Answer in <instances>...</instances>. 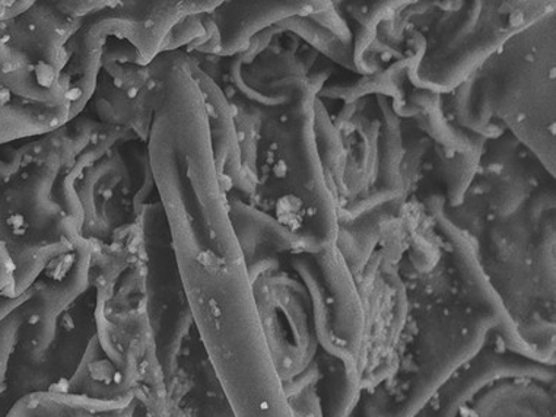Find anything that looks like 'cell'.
<instances>
[{
	"label": "cell",
	"instance_id": "1",
	"mask_svg": "<svg viewBox=\"0 0 556 417\" xmlns=\"http://www.w3.org/2000/svg\"><path fill=\"white\" fill-rule=\"evenodd\" d=\"M220 2H114L83 20L67 42L62 72L71 121L94 97L104 63L146 67L164 53L169 33L189 16L206 14Z\"/></svg>",
	"mask_w": 556,
	"mask_h": 417
},
{
	"label": "cell",
	"instance_id": "5",
	"mask_svg": "<svg viewBox=\"0 0 556 417\" xmlns=\"http://www.w3.org/2000/svg\"><path fill=\"white\" fill-rule=\"evenodd\" d=\"M536 380L555 382V365L517 355L501 346L488 343L477 356L460 369L428 403L419 415L424 417H457L477 395L488 387L504 380Z\"/></svg>",
	"mask_w": 556,
	"mask_h": 417
},
{
	"label": "cell",
	"instance_id": "19",
	"mask_svg": "<svg viewBox=\"0 0 556 417\" xmlns=\"http://www.w3.org/2000/svg\"><path fill=\"white\" fill-rule=\"evenodd\" d=\"M314 134H316L321 167L332 182L330 189L333 187L338 193L346 194L345 181H343L346 172L345 149H343L339 130L330 122L328 110L318 97L314 101Z\"/></svg>",
	"mask_w": 556,
	"mask_h": 417
},
{
	"label": "cell",
	"instance_id": "3",
	"mask_svg": "<svg viewBox=\"0 0 556 417\" xmlns=\"http://www.w3.org/2000/svg\"><path fill=\"white\" fill-rule=\"evenodd\" d=\"M291 97L271 116L257 122V136L276 153L287 172L288 186L303 203L307 224L304 253H320L337 242L338 215L334 200L318 159L314 134V101L317 92L305 78H291Z\"/></svg>",
	"mask_w": 556,
	"mask_h": 417
},
{
	"label": "cell",
	"instance_id": "8",
	"mask_svg": "<svg viewBox=\"0 0 556 417\" xmlns=\"http://www.w3.org/2000/svg\"><path fill=\"white\" fill-rule=\"evenodd\" d=\"M80 24L83 20L67 16L58 2H33L15 18L0 21V37L37 65L62 75L67 63V42Z\"/></svg>",
	"mask_w": 556,
	"mask_h": 417
},
{
	"label": "cell",
	"instance_id": "2",
	"mask_svg": "<svg viewBox=\"0 0 556 417\" xmlns=\"http://www.w3.org/2000/svg\"><path fill=\"white\" fill-rule=\"evenodd\" d=\"M495 323L483 311L443 309L428 314L397 359L396 371L365 395L363 417H416L473 356L490 343Z\"/></svg>",
	"mask_w": 556,
	"mask_h": 417
},
{
	"label": "cell",
	"instance_id": "15",
	"mask_svg": "<svg viewBox=\"0 0 556 417\" xmlns=\"http://www.w3.org/2000/svg\"><path fill=\"white\" fill-rule=\"evenodd\" d=\"M314 364L318 369L316 391L321 416L351 417L363 390L358 362L317 351Z\"/></svg>",
	"mask_w": 556,
	"mask_h": 417
},
{
	"label": "cell",
	"instance_id": "17",
	"mask_svg": "<svg viewBox=\"0 0 556 417\" xmlns=\"http://www.w3.org/2000/svg\"><path fill=\"white\" fill-rule=\"evenodd\" d=\"M409 105L416 112V121L422 129L437 140L444 148V156H452L454 153H465L473 148L478 135L465 134L450 125L441 109L440 93L416 89L407 97Z\"/></svg>",
	"mask_w": 556,
	"mask_h": 417
},
{
	"label": "cell",
	"instance_id": "24",
	"mask_svg": "<svg viewBox=\"0 0 556 417\" xmlns=\"http://www.w3.org/2000/svg\"><path fill=\"white\" fill-rule=\"evenodd\" d=\"M11 2H0V21L7 20L8 8H10Z\"/></svg>",
	"mask_w": 556,
	"mask_h": 417
},
{
	"label": "cell",
	"instance_id": "18",
	"mask_svg": "<svg viewBox=\"0 0 556 417\" xmlns=\"http://www.w3.org/2000/svg\"><path fill=\"white\" fill-rule=\"evenodd\" d=\"M377 102L383 117L379 135V156H377V187L376 189H386L405 194V185H403L402 160V127L401 118L394 113L392 104L388 98L377 96Z\"/></svg>",
	"mask_w": 556,
	"mask_h": 417
},
{
	"label": "cell",
	"instance_id": "6",
	"mask_svg": "<svg viewBox=\"0 0 556 417\" xmlns=\"http://www.w3.org/2000/svg\"><path fill=\"white\" fill-rule=\"evenodd\" d=\"M329 2H220L203 14L207 40L192 53L212 58H235L249 49L257 34L292 16H308L326 10Z\"/></svg>",
	"mask_w": 556,
	"mask_h": 417
},
{
	"label": "cell",
	"instance_id": "12",
	"mask_svg": "<svg viewBox=\"0 0 556 417\" xmlns=\"http://www.w3.org/2000/svg\"><path fill=\"white\" fill-rule=\"evenodd\" d=\"M227 200L229 219L235 228L245 266L267 255L304 253L303 237L299 232L290 231L265 212L241 200Z\"/></svg>",
	"mask_w": 556,
	"mask_h": 417
},
{
	"label": "cell",
	"instance_id": "21",
	"mask_svg": "<svg viewBox=\"0 0 556 417\" xmlns=\"http://www.w3.org/2000/svg\"><path fill=\"white\" fill-rule=\"evenodd\" d=\"M513 163L515 160L505 165L507 173L504 177L491 176L494 185L490 186L491 193L486 203L494 218L498 220H507L509 216L517 214L530 194V182L523 168Z\"/></svg>",
	"mask_w": 556,
	"mask_h": 417
},
{
	"label": "cell",
	"instance_id": "22",
	"mask_svg": "<svg viewBox=\"0 0 556 417\" xmlns=\"http://www.w3.org/2000/svg\"><path fill=\"white\" fill-rule=\"evenodd\" d=\"M483 138L478 136L473 148L465 153H454L443 159V174L447 185V195L453 207L462 206L465 203L466 194L472 186L475 174L479 168Z\"/></svg>",
	"mask_w": 556,
	"mask_h": 417
},
{
	"label": "cell",
	"instance_id": "23",
	"mask_svg": "<svg viewBox=\"0 0 556 417\" xmlns=\"http://www.w3.org/2000/svg\"><path fill=\"white\" fill-rule=\"evenodd\" d=\"M308 16L313 21H316L317 24H320L323 28L329 29L330 33L334 34L343 45H354V37H352L351 29L348 28L345 21L338 14L332 3H330L326 10Z\"/></svg>",
	"mask_w": 556,
	"mask_h": 417
},
{
	"label": "cell",
	"instance_id": "10",
	"mask_svg": "<svg viewBox=\"0 0 556 417\" xmlns=\"http://www.w3.org/2000/svg\"><path fill=\"white\" fill-rule=\"evenodd\" d=\"M192 59L193 78L205 102L216 173H218L224 193L228 195L232 190L252 195L257 191V182L244 172L241 163L239 136H237L231 104L216 80L199 67L193 54Z\"/></svg>",
	"mask_w": 556,
	"mask_h": 417
},
{
	"label": "cell",
	"instance_id": "9",
	"mask_svg": "<svg viewBox=\"0 0 556 417\" xmlns=\"http://www.w3.org/2000/svg\"><path fill=\"white\" fill-rule=\"evenodd\" d=\"M329 309L330 331L342 356L358 362L363 352L365 313L354 278L337 242L314 254Z\"/></svg>",
	"mask_w": 556,
	"mask_h": 417
},
{
	"label": "cell",
	"instance_id": "14",
	"mask_svg": "<svg viewBox=\"0 0 556 417\" xmlns=\"http://www.w3.org/2000/svg\"><path fill=\"white\" fill-rule=\"evenodd\" d=\"M67 122H71L67 102L27 101L0 88V148L16 140L52 134Z\"/></svg>",
	"mask_w": 556,
	"mask_h": 417
},
{
	"label": "cell",
	"instance_id": "20",
	"mask_svg": "<svg viewBox=\"0 0 556 417\" xmlns=\"http://www.w3.org/2000/svg\"><path fill=\"white\" fill-rule=\"evenodd\" d=\"M275 28L278 29V33H294L296 37L303 38L305 42H308L323 56L358 74L354 63V46L343 45L334 34L330 33L329 29L323 28L320 24H317L309 16H292V18L276 24Z\"/></svg>",
	"mask_w": 556,
	"mask_h": 417
},
{
	"label": "cell",
	"instance_id": "11",
	"mask_svg": "<svg viewBox=\"0 0 556 417\" xmlns=\"http://www.w3.org/2000/svg\"><path fill=\"white\" fill-rule=\"evenodd\" d=\"M457 417H555V382L525 378L495 382Z\"/></svg>",
	"mask_w": 556,
	"mask_h": 417
},
{
	"label": "cell",
	"instance_id": "16",
	"mask_svg": "<svg viewBox=\"0 0 556 417\" xmlns=\"http://www.w3.org/2000/svg\"><path fill=\"white\" fill-rule=\"evenodd\" d=\"M407 67H409V58H402L401 61L393 63L383 72L361 78L358 83L352 85H329L323 87L317 97L332 98V100H343L346 104H355L359 98L377 93V96L393 97L394 113L399 117L416 116V112L409 105L406 96L405 79H407Z\"/></svg>",
	"mask_w": 556,
	"mask_h": 417
},
{
	"label": "cell",
	"instance_id": "4",
	"mask_svg": "<svg viewBox=\"0 0 556 417\" xmlns=\"http://www.w3.org/2000/svg\"><path fill=\"white\" fill-rule=\"evenodd\" d=\"M492 10H482L478 31L472 34L450 51L434 61H422L418 70H407V79L418 89H426L435 93L453 91L458 85L465 83L469 76L477 74L479 67L494 56L496 51L517 34L538 24L539 21L554 11V3L528 2L525 10L509 15L507 23H500L501 14L496 3H491Z\"/></svg>",
	"mask_w": 556,
	"mask_h": 417
},
{
	"label": "cell",
	"instance_id": "13",
	"mask_svg": "<svg viewBox=\"0 0 556 417\" xmlns=\"http://www.w3.org/2000/svg\"><path fill=\"white\" fill-rule=\"evenodd\" d=\"M0 88L14 97L45 104L67 102L62 75L37 65L27 54L0 37ZM70 104V102H67Z\"/></svg>",
	"mask_w": 556,
	"mask_h": 417
},
{
	"label": "cell",
	"instance_id": "7",
	"mask_svg": "<svg viewBox=\"0 0 556 417\" xmlns=\"http://www.w3.org/2000/svg\"><path fill=\"white\" fill-rule=\"evenodd\" d=\"M435 218L440 232L443 233L448 242L450 250H452L454 266H456L463 291L468 296L470 305L492 317L495 323L494 338L507 351L542 362L533 352V349L521 339L516 323L509 317L503 300L492 287L485 270H483L481 260H479L472 242L441 208L435 212Z\"/></svg>",
	"mask_w": 556,
	"mask_h": 417
}]
</instances>
